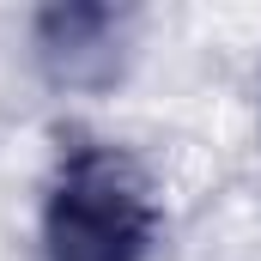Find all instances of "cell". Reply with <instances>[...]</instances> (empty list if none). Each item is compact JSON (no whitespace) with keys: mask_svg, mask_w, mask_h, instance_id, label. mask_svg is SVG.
Returning <instances> with one entry per match:
<instances>
[{"mask_svg":"<svg viewBox=\"0 0 261 261\" xmlns=\"http://www.w3.org/2000/svg\"><path fill=\"white\" fill-rule=\"evenodd\" d=\"M43 261H152L164 206L128 146L61 134L43 182Z\"/></svg>","mask_w":261,"mask_h":261,"instance_id":"cell-1","label":"cell"},{"mask_svg":"<svg viewBox=\"0 0 261 261\" xmlns=\"http://www.w3.org/2000/svg\"><path fill=\"white\" fill-rule=\"evenodd\" d=\"M134 43V12L103 0H61L31 18V55L61 91H103L122 79Z\"/></svg>","mask_w":261,"mask_h":261,"instance_id":"cell-2","label":"cell"}]
</instances>
